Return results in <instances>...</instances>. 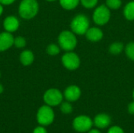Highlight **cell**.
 <instances>
[{
  "instance_id": "28",
  "label": "cell",
  "mask_w": 134,
  "mask_h": 133,
  "mask_svg": "<svg viewBox=\"0 0 134 133\" xmlns=\"http://www.w3.org/2000/svg\"><path fill=\"white\" fill-rule=\"evenodd\" d=\"M88 133H101L99 129H90V131H88Z\"/></svg>"
},
{
  "instance_id": "33",
  "label": "cell",
  "mask_w": 134,
  "mask_h": 133,
  "mask_svg": "<svg viewBox=\"0 0 134 133\" xmlns=\"http://www.w3.org/2000/svg\"><path fill=\"white\" fill-rule=\"evenodd\" d=\"M0 78H1V71H0Z\"/></svg>"
},
{
  "instance_id": "1",
  "label": "cell",
  "mask_w": 134,
  "mask_h": 133,
  "mask_svg": "<svg viewBox=\"0 0 134 133\" xmlns=\"http://www.w3.org/2000/svg\"><path fill=\"white\" fill-rule=\"evenodd\" d=\"M39 10V5L37 0H21L19 7V16L24 20H31L35 18Z\"/></svg>"
},
{
  "instance_id": "23",
  "label": "cell",
  "mask_w": 134,
  "mask_h": 133,
  "mask_svg": "<svg viewBox=\"0 0 134 133\" xmlns=\"http://www.w3.org/2000/svg\"><path fill=\"white\" fill-rule=\"evenodd\" d=\"M80 2L85 8L93 9L97 5L98 0H80Z\"/></svg>"
},
{
  "instance_id": "15",
  "label": "cell",
  "mask_w": 134,
  "mask_h": 133,
  "mask_svg": "<svg viewBox=\"0 0 134 133\" xmlns=\"http://www.w3.org/2000/svg\"><path fill=\"white\" fill-rule=\"evenodd\" d=\"M124 16L130 21L134 20V1L128 2L123 10Z\"/></svg>"
},
{
  "instance_id": "22",
  "label": "cell",
  "mask_w": 134,
  "mask_h": 133,
  "mask_svg": "<svg viewBox=\"0 0 134 133\" xmlns=\"http://www.w3.org/2000/svg\"><path fill=\"white\" fill-rule=\"evenodd\" d=\"M106 5L110 9H119L122 5V0H106Z\"/></svg>"
},
{
  "instance_id": "3",
  "label": "cell",
  "mask_w": 134,
  "mask_h": 133,
  "mask_svg": "<svg viewBox=\"0 0 134 133\" xmlns=\"http://www.w3.org/2000/svg\"><path fill=\"white\" fill-rule=\"evenodd\" d=\"M70 27L71 31L75 34L83 35L90 28L89 18L84 14H78L72 19Z\"/></svg>"
},
{
  "instance_id": "10",
  "label": "cell",
  "mask_w": 134,
  "mask_h": 133,
  "mask_svg": "<svg viewBox=\"0 0 134 133\" xmlns=\"http://www.w3.org/2000/svg\"><path fill=\"white\" fill-rule=\"evenodd\" d=\"M14 37L12 33L2 31L0 33V52H5L13 46Z\"/></svg>"
},
{
  "instance_id": "8",
  "label": "cell",
  "mask_w": 134,
  "mask_h": 133,
  "mask_svg": "<svg viewBox=\"0 0 134 133\" xmlns=\"http://www.w3.org/2000/svg\"><path fill=\"white\" fill-rule=\"evenodd\" d=\"M93 125V121L87 115H79L72 122L73 129L78 132H86Z\"/></svg>"
},
{
  "instance_id": "26",
  "label": "cell",
  "mask_w": 134,
  "mask_h": 133,
  "mask_svg": "<svg viewBox=\"0 0 134 133\" xmlns=\"http://www.w3.org/2000/svg\"><path fill=\"white\" fill-rule=\"evenodd\" d=\"M16 0H0V4L2 5H9L14 3Z\"/></svg>"
},
{
  "instance_id": "25",
  "label": "cell",
  "mask_w": 134,
  "mask_h": 133,
  "mask_svg": "<svg viewBox=\"0 0 134 133\" xmlns=\"http://www.w3.org/2000/svg\"><path fill=\"white\" fill-rule=\"evenodd\" d=\"M33 133H47V131H46V129L44 128V126L40 125V126L36 127V128L34 129Z\"/></svg>"
},
{
  "instance_id": "2",
  "label": "cell",
  "mask_w": 134,
  "mask_h": 133,
  "mask_svg": "<svg viewBox=\"0 0 134 133\" xmlns=\"http://www.w3.org/2000/svg\"><path fill=\"white\" fill-rule=\"evenodd\" d=\"M77 42L75 34L71 31H63L58 36V45L65 52L73 51L77 45Z\"/></svg>"
},
{
  "instance_id": "13",
  "label": "cell",
  "mask_w": 134,
  "mask_h": 133,
  "mask_svg": "<svg viewBox=\"0 0 134 133\" xmlns=\"http://www.w3.org/2000/svg\"><path fill=\"white\" fill-rule=\"evenodd\" d=\"M85 34H86L87 40L93 42H97L100 41L104 36L103 31L99 27H90Z\"/></svg>"
},
{
  "instance_id": "7",
  "label": "cell",
  "mask_w": 134,
  "mask_h": 133,
  "mask_svg": "<svg viewBox=\"0 0 134 133\" xmlns=\"http://www.w3.org/2000/svg\"><path fill=\"white\" fill-rule=\"evenodd\" d=\"M61 63L63 66L69 71L77 70L81 63L79 56L74 52H66L61 57Z\"/></svg>"
},
{
  "instance_id": "31",
  "label": "cell",
  "mask_w": 134,
  "mask_h": 133,
  "mask_svg": "<svg viewBox=\"0 0 134 133\" xmlns=\"http://www.w3.org/2000/svg\"><path fill=\"white\" fill-rule=\"evenodd\" d=\"M46 1L49 2H55V1H57V0H46Z\"/></svg>"
},
{
  "instance_id": "17",
  "label": "cell",
  "mask_w": 134,
  "mask_h": 133,
  "mask_svg": "<svg viewBox=\"0 0 134 133\" xmlns=\"http://www.w3.org/2000/svg\"><path fill=\"white\" fill-rule=\"evenodd\" d=\"M124 49V45L122 42H115L111 44L109 46V52L113 55H119L120 54Z\"/></svg>"
},
{
  "instance_id": "29",
  "label": "cell",
  "mask_w": 134,
  "mask_h": 133,
  "mask_svg": "<svg viewBox=\"0 0 134 133\" xmlns=\"http://www.w3.org/2000/svg\"><path fill=\"white\" fill-rule=\"evenodd\" d=\"M3 11H4V8H3V5L2 4H0V16L2 15L3 13Z\"/></svg>"
},
{
  "instance_id": "20",
  "label": "cell",
  "mask_w": 134,
  "mask_h": 133,
  "mask_svg": "<svg viewBox=\"0 0 134 133\" xmlns=\"http://www.w3.org/2000/svg\"><path fill=\"white\" fill-rule=\"evenodd\" d=\"M27 42L24 37L23 36H17L14 38L13 41V46H15L17 49H23L26 46Z\"/></svg>"
},
{
  "instance_id": "11",
  "label": "cell",
  "mask_w": 134,
  "mask_h": 133,
  "mask_svg": "<svg viewBox=\"0 0 134 133\" xmlns=\"http://www.w3.org/2000/svg\"><path fill=\"white\" fill-rule=\"evenodd\" d=\"M81 89L79 86L72 85L67 87L64 92V97L67 101L75 102L81 96Z\"/></svg>"
},
{
  "instance_id": "32",
  "label": "cell",
  "mask_w": 134,
  "mask_h": 133,
  "mask_svg": "<svg viewBox=\"0 0 134 133\" xmlns=\"http://www.w3.org/2000/svg\"><path fill=\"white\" fill-rule=\"evenodd\" d=\"M133 100H134V89H133Z\"/></svg>"
},
{
  "instance_id": "21",
  "label": "cell",
  "mask_w": 134,
  "mask_h": 133,
  "mask_svg": "<svg viewBox=\"0 0 134 133\" xmlns=\"http://www.w3.org/2000/svg\"><path fill=\"white\" fill-rule=\"evenodd\" d=\"M125 52L129 59L134 61V42H130L125 47Z\"/></svg>"
},
{
  "instance_id": "4",
  "label": "cell",
  "mask_w": 134,
  "mask_h": 133,
  "mask_svg": "<svg viewBox=\"0 0 134 133\" xmlns=\"http://www.w3.org/2000/svg\"><path fill=\"white\" fill-rule=\"evenodd\" d=\"M55 118V114L52 107L49 105H43L39 107L36 114V119L38 123L42 126H47L51 125Z\"/></svg>"
},
{
  "instance_id": "19",
  "label": "cell",
  "mask_w": 134,
  "mask_h": 133,
  "mask_svg": "<svg viewBox=\"0 0 134 133\" xmlns=\"http://www.w3.org/2000/svg\"><path fill=\"white\" fill-rule=\"evenodd\" d=\"M60 111L64 114H69L72 112L73 111V107L71 104V102L69 101H65V102H62L60 104Z\"/></svg>"
},
{
  "instance_id": "16",
  "label": "cell",
  "mask_w": 134,
  "mask_h": 133,
  "mask_svg": "<svg viewBox=\"0 0 134 133\" xmlns=\"http://www.w3.org/2000/svg\"><path fill=\"white\" fill-rule=\"evenodd\" d=\"M61 7L66 10H72L75 9L80 2V0H59Z\"/></svg>"
},
{
  "instance_id": "24",
  "label": "cell",
  "mask_w": 134,
  "mask_h": 133,
  "mask_svg": "<svg viewBox=\"0 0 134 133\" xmlns=\"http://www.w3.org/2000/svg\"><path fill=\"white\" fill-rule=\"evenodd\" d=\"M108 133H125V132H124L123 129H122L121 127L115 125V126H112V127H111V128L108 129Z\"/></svg>"
},
{
  "instance_id": "9",
  "label": "cell",
  "mask_w": 134,
  "mask_h": 133,
  "mask_svg": "<svg viewBox=\"0 0 134 133\" xmlns=\"http://www.w3.org/2000/svg\"><path fill=\"white\" fill-rule=\"evenodd\" d=\"M2 26L5 31L13 33L18 30L20 27V20L16 16L10 15L4 19L2 22Z\"/></svg>"
},
{
  "instance_id": "27",
  "label": "cell",
  "mask_w": 134,
  "mask_h": 133,
  "mask_svg": "<svg viewBox=\"0 0 134 133\" xmlns=\"http://www.w3.org/2000/svg\"><path fill=\"white\" fill-rule=\"evenodd\" d=\"M128 112L130 114L134 115V100L128 105Z\"/></svg>"
},
{
  "instance_id": "6",
  "label": "cell",
  "mask_w": 134,
  "mask_h": 133,
  "mask_svg": "<svg viewBox=\"0 0 134 133\" xmlns=\"http://www.w3.org/2000/svg\"><path fill=\"white\" fill-rule=\"evenodd\" d=\"M111 18L110 9L106 5H101L97 7L93 14V20L97 25L106 24Z\"/></svg>"
},
{
  "instance_id": "18",
  "label": "cell",
  "mask_w": 134,
  "mask_h": 133,
  "mask_svg": "<svg viewBox=\"0 0 134 133\" xmlns=\"http://www.w3.org/2000/svg\"><path fill=\"white\" fill-rule=\"evenodd\" d=\"M60 47L59 45H57L55 43H51L48 45L46 47V53L49 56H57L60 53Z\"/></svg>"
},
{
  "instance_id": "30",
  "label": "cell",
  "mask_w": 134,
  "mask_h": 133,
  "mask_svg": "<svg viewBox=\"0 0 134 133\" xmlns=\"http://www.w3.org/2000/svg\"><path fill=\"white\" fill-rule=\"evenodd\" d=\"M3 91H4V87H3V85L0 83V94H2V93L3 92Z\"/></svg>"
},
{
  "instance_id": "5",
  "label": "cell",
  "mask_w": 134,
  "mask_h": 133,
  "mask_svg": "<svg viewBox=\"0 0 134 133\" xmlns=\"http://www.w3.org/2000/svg\"><path fill=\"white\" fill-rule=\"evenodd\" d=\"M64 94L57 89L52 88L46 90L43 95V100L46 105L56 107L63 102Z\"/></svg>"
},
{
  "instance_id": "12",
  "label": "cell",
  "mask_w": 134,
  "mask_h": 133,
  "mask_svg": "<svg viewBox=\"0 0 134 133\" xmlns=\"http://www.w3.org/2000/svg\"><path fill=\"white\" fill-rule=\"evenodd\" d=\"M111 122V117L104 113L99 114L95 116L93 119V125L97 128V129H106L108 128Z\"/></svg>"
},
{
  "instance_id": "14",
  "label": "cell",
  "mask_w": 134,
  "mask_h": 133,
  "mask_svg": "<svg viewBox=\"0 0 134 133\" xmlns=\"http://www.w3.org/2000/svg\"><path fill=\"white\" fill-rule=\"evenodd\" d=\"M19 60L20 63L24 67H28L31 65L35 60V55L33 52L30 49H24L20 54Z\"/></svg>"
}]
</instances>
